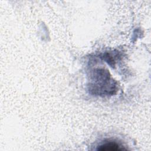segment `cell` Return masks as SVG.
<instances>
[{
    "label": "cell",
    "instance_id": "1",
    "mask_svg": "<svg viewBox=\"0 0 151 151\" xmlns=\"http://www.w3.org/2000/svg\"><path fill=\"white\" fill-rule=\"evenodd\" d=\"M127 150L123 146L113 140L106 141L99 145L97 148V150L100 151H123Z\"/></svg>",
    "mask_w": 151,
    "mask_h": 151
}]
</instances>
